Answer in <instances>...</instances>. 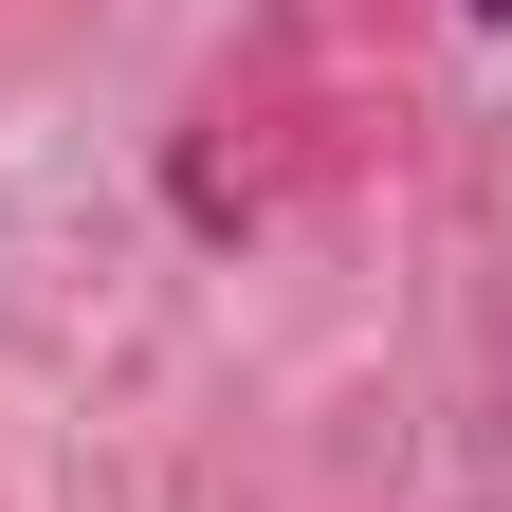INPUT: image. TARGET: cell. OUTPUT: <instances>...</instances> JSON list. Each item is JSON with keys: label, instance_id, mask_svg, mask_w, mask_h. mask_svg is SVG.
I'll use <instances>...</instances> for the list:
<instances>
[{"label": "cell", "instance_id": "6da1fadb", "mask_svg": "<svg viewBox=\"0 0 512 512\" xmlns=\"http://www.w3.org/2000/svg\"><path fill=\"white\" fill-rule=\"evenodd\" d=\"M476 19H512V0H476Z\"/></svg>", "mask_w": 512, "mask_h": 512}]
</instances>
